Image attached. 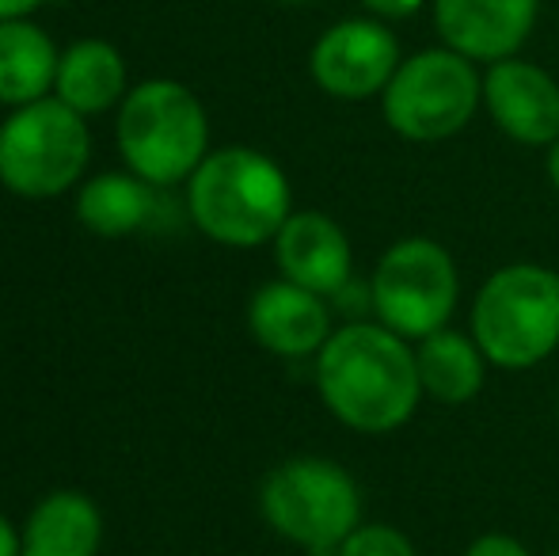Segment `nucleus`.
<instances>
[{
    "instance_id": "nucleus-1",
    "label": "nucleus",
    "mask_w": 559,
    "mask_h": 556,
    "mask_svg": "<svg viewBox=\"0 0 559 556\" xmlns=\"http://www.w3.org/2000/svg\"><path fill=\"white\" fill-rule=\"evenodd\" d=\"M320 401L358 435H389L419 412L423 381L412 340L381 320L335 328L317 355Z\"/></svg>"
},
{
    "instance_id": "nucleus-2",
    "label": "nucleus",
    "mask_w": 559,
    "mask_h": 556,
    "mask_svg": "<svg viewBox=\"0 0 559 556\" xmlns=\"http://www.w3.org/2000/svg\"><path fill=\"white\" fill-rule=\"evenodd\" d=\"M187 214L217 245L259 248L278 237L294 214V194L278 161L259 149L228 145L210 153L187 179Z\"/></svg>"
},
{
    "instance_id": "nucleus-3",
    "label": "nucleus",
    "mask_w": 559,
    "mask_h": 556,
    "mask_svg": "<svg viewBox=\"0 0 559 556\" xmlns=\"http://www.w3.org/2000/svg\"><path fill=\"white\" fill-rule=\"evenodd\" d=\"M472 340L499 370H533L559 347V275L540 263H507L472 301Z\"/></svg>"
},
{
    "instance_id": "nucleus-4",
    "label": "nucleus",
    "mask_w": 559,
    "mask_h": 556,
    "mask_svg": "<svg viewBox=\"0 0 559 556\" xmlns=\"http://www.w3.org/2000/svg\"><path fill=\"white\" fill-rule=\"evenodd\" d=\"M259 511L282 542L309 556H338L361 527V488L338 461L289 458L266 473Z\"/></svg>"
},
{
    "instance_id": "nucleus-5",
    "label": "nucleus",
    "mask_w": 559,
    "mask_h": 556,
    "mask_svg": "<svg viewBox=\"0 0 559 556\" xmlns=\"http://www.w3.org/2000/svg\"><path fill=\"white\" fill-rule=\"evenodd\" d=\"M210 119L191 88L179 81H145L118 107V149L133 176L171 187L206 161Z\"/></svg>"
},
{
    "instance_id": "nucleus-6",
    "label": "nucleus",
    "mask_w": 559,
    "mask_h": 556,
    "mask_svg": "<svg viewBox=\"0 0 559 556\" xmlns=\"http://www.w3.org/2000/svg\"><path fill=\"white\" fill-rule=\"evenodd\" d=\"M484 107V73L449 46H430L400 61L381 92V115L392 134L419 145L456 138Z\"/></svg>"
},
{
    "instance_id": "nucleus-7",
    "label": "nucleus",
    "mask_w": 559,
    "mask_h": 556,
    "mask_svg": "<svg viewBox=\"0 0 559 556\" xmlns=\"http://www.w3.org/2000/svg\"><path fill=\"white\" fill-rule=\"evenodd\" d=\"M92 134L58 96L15 107L0 127V184L20 199H53L84 176Z\"/></svg>"
},
{
    "instance_id": "nucleus-8",
    "label": "nucleus",
    "mask_w": 559,
    "mask_h": 556,
    "mask_svg": "<svg viewBox=\"0 0 559 556\" xmlns=\"http://www.w3.org/2000/svg\"><path fill=\"white\" fill-rule=\"evenodd\" d=\"M461 301V275L445 245L430 237H404L384 248L369 282L377 320L404 340L419 343L449 328Z\"/></svg>"
},
{
    "instance_id": "nucleus-9",
    "label": "nucleus",
    "mask_w": 559,
    "mask_h": 556,
    "mask_svg": "<svg viewBox=\"0 0 559 556\" xmlns=\"http://www.w3.org/2000/svg\"><path fill=\"white\" fill-rule=\"evenodd\" d=\"M400 38L377 15L369 20H338L317 38L309 54V73L320 92L346 104H361L389 88L400 69Z\"/></svg>"
},
{
    "instance_id": "nucleus-10",
    "label": "nucleus",
    "mask_w": 559,
    "mask_h": 556,
    "mask_svg": "<svg viewBox=\"0 0 559 556\" xmlns=\"http://www.w3.org/2000/svg\"><path fill=\"white\" fill-rule=\"evenodd\" d=\"M484 107L510 141L548 149L559 138V81L525 58L491 61L484 73Z\"/></svg>"
},
{
    "instance_id": "nucleus-11",
    "label": "nucleus",
    "mask_w": 559,
    "mask_h": 556,
    "mask_svg": "<svg viewBox=\"0 0 559 556\" xmlns=\"http://www.w3.org/2000/svg\"><path fill=\"white\" fill-rule=\"evenodd\" d=\"M540 0H435V27L449 50L479 66L514 58L537 27Z\"/></svg>"
},
{
    "instance_id": "nucleus-12",
    "label": "nucleus",
    "mask_w": 559,
    "mask_h": 556,
    "mask_svg": "<svg viewBox=\"0 0 559 556\" xmlns=\"http://www.w3.org/2000/svg\"><path fill=\"white\" fill-rule=\"evenodd\" d=\"M274 263H278L282 279L297 282L320 297H338L354 275L350 237L332 214L297 210L274 237Z\"/></svg>"
},
{
    "instance_id": "nucleus-13",
    "label": "nucleus",
    "mask_w": 559,
    "mask_h": 556,
    "mask_svg": "<svg viewBox=\"0 0 559 556\" xmlns=\"http://www.w3.org/2000/svg\"><path fill=\"white\" fill-rule=\"evenodd\" d=\"M248 328L259 347L282 358H317L328 335L335 332L328 297L312 294L289 279L263 282L251 294Z\"/></svg>"
},
{
    "instance_id": "nucleus-14",
    "label": "nucleus",
    "mask_w": 559,
    "mask_h": 556,
    "mask_svg": "<svg viewBox=\"0 0 559 556\" xmlns=\"http://www.w3.org/2000/svg\"><path fill=\"white\" fill-rule=\"evenodd\" d=\"M99 537L104 519L84 492H50L23 527V556H96Z\"/></svg>"
},
{
    "instance_id": "nucleus-15",
    "label": "nucleus",
    "mask_w": 559,
    "mask_h": 556,
    "mask_svg": "<svg viewBox=\"0 0 559 556\" xmlns=\"http://www.w3.org/2000/svg\"><path fill=\"white\" fill-rule=\"evenodd\" d=\"M415 363H419L423 397L445 404V409L476 401L487 381V366H491L479 343L472 340V332L464 335L456 328H442L415 343Z\"/></svg>"
},
{
    "instance_id": "nucleus-16",
    "label": "nucleus",
    "mask_w": 559,
    "mask_h": 556,
    "mask_svg": "<svg viewBox=\"0 0 559 556\" xmlns=\"http://www.w3.org/2000/svg\"><path fill=\"white\" fill-rule=\"evenodd\" d=\"M53 92H58L61 104H69L81 115L111 111L126 92L122 54L104 38H81L61 54Z\"/></svg>"
},
{
    "instance_id": "nucleus-17",
    "label": "nucleus",
    "mask_w": 559,
    "mask_h": 556,
    "mask_svg": "<svg viewBox=\"0 0 559 556\" xmlns=\"http://www.w3.org/2000/svg\"><path fill=\"white\" fill-rule=\"evenodd\" d=\"M61 54L53 50V38L27 20L0 23V104L23 107L46 99V92L58 81Z\"/></svg>"
},
{
    "instance_id": "nucleus-18",
    "label": "nucleus",
    "mask_w": 559,
    "mask_h": 556,
    "mask_svg": "<svg viewBox=\"0 0 559 556\" xmlns=\"http://www.w3.org/2000/svg\"><path fill=\"white\" fill-rule=\"evenodd\" d=\"M156 214V191L141 176L104 171L76 194V222L96 237H130L145 229Z\"/></svg>"
},
{
    "instance_id": "nucleus-19",
    "label": "nucleus",
    "mask_w": 559,
    "mask_h": 556,
    "mask_svg": "<svg viewBox=\"0 0 559 556\" xmlns=\"http://www.w3.org/2000/svg\"><path fill=\"white\" fill-rule=\"evenodd\" d=\"M338 556H415V545L392 522H361L343 545Z\"/></svg>"
},
{
    "instance_id": "nucleus-20",
    "label": "nucleus",
    "mask_w": 559,
    "mask_h": 556,
    "mask_svg": "<svg viewBox=\"0 0 559 556\" xmlns=\"http://www.w3.org/2000/svg\"><path fill=\"white\" fill-rule=\"evenodd\" d=\"M464 556H533L530 545L518 542L514 534H502V530H487V534L472 537V545Z\"/></svg>"
},
{
    "instance_id": "nucleus-21",
    "label": "nucleus",
    "mask_w": 559,
    "mask_h": 556,
    "mask_svg": "<svg viewBox=\"0 0 559 556\" xmlns=\"http://www.w3.org/2000/svg\"><path fill=\"white\" fill-rule=\"evenodd\" d=\"M366 12H373L377 20H412L427 0H358Z\"/></svg>"
},
{
    "instance_id": "nucleus-22",
    "label": "nucleus",
    "mask_w": 559,
    "mask_h": 556,
    "mask_svg": "<svg viewBox=\"0 0 559 556\" xmlns=\"http://www.w3.org/2000/svg\"><path fill=\"white\" fill-rule=\"evenodd\" d=\"M0 556H23V537L12 522L0 514Z\"/></svg>"
},
{
    "instance_id": "nucleus-23",
    "label": "nucleus",
    "mask_w": 559,
    "mask_h": 556,
    "mask_svg": "<svg viewBox=\"0 0 559 556\" xmlns=\"http://www.w3.org/2000/svg\"><path fill=\"white\" fill-rule=\"evenodd\" d=\"M43 0H0V23L4 20H27Z\"/></svg>"
},
{
    "instance_id": "nucleus-24",
    "label": "nucleus",
    "mask_w": 559,
    "mask_h": 556,
    "mask_svg": "<svg viewBox=\"0 0 559 556\" xmlns=\"http://www.w3.org/2000/svg\"><path fill=\"white\" fill-rule=\"evenodd\" d=\"M545 171H548V184L559 191V138L548 145V156H545Z\"/></svg>"
},
{
    "instance_id": "nucleus-25",
    "label": "nucleus",
    "mask_w": 559,
    "mask_h": 556,
    "mask_svg": "<svg viewBox=\"0 0 559 556\" xmlns=\"http://www.w3.org/2000/svg\"><path fill=\"white\" fill-rule=\"evenodd\" d=\"M282 4H312V0H282Z\"/></svg>"
},
{
    "instance_id": "nucleus-26",
    "label": "nucleus",
    "mask_w": 559,
    "mask_h": 556,
    "mask_svg": "<svg viewBox=\"0 0 559 556\" xmlns=\"http://www.w3.org/2000/svg\"><path fill=\"white\" fill-rule=\"evenodd\" d=\"M556 412H559V397H556Z\"/></svg>"
},
{
    "instance_id": "nucleus-27",
    "label": "nucleus",
    "mask_w": 559,
    "mask_h": 556,
    "mask_svg": "<svg viewBox=\"0 0 559 556\" xmlns=\"http://www.w3.org/2000/svg\"><path fill=\"white\" fill-rule=\"evenodd\" d=\"M548 556H559V553H548Z\"/></svg>"
}]
</instances>
